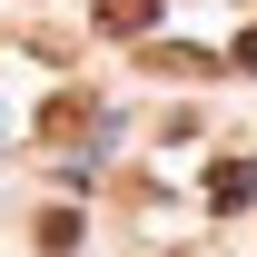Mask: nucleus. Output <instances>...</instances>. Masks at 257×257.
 <instances>
[{"label":"nucleus","instance_id":"obj_2","mask_svg":"<svg viewBox=\"0 0 257 257\" xmlns=\"http://www.w3.org/2000/svg\"><path fill=\"white\" fill-rule=\"evenodd\" d=\"M247 198H257V168L247 159H218V168H208V208H218V218H237Z\"/></svg>","mask_w":257,"mask_h":257},{"label":"nucleus","instance_id":"obj_5","mask_svg":"<svg viewBox=\"0 0 257 257\" xmlns=\"http://www.w3.org/2000/svg\"><path fill=\"white\" fill-rule=\"evenodd\" d=\"M227 60H237V69H257V30H237V50H227Z\"/></svg>","mask_w":257,"mask_h":257},{"label":"nucleus","instance_id":"obj_3","mask_svg":"<svg viewBox=\"0 0 257 257\" xmlns=\"http://www.w3.org/2000/svg\"><path fill=\"white\" fill-rule=\"evenodd\" d=\"M149 20H159V0H99V30L109 40H139Z\"/></svg>","mask_w":257,"mask_h":257},{"label":"nucleus","instance_id":"obj_1","mask_svg":"<svg viewBox=\"0 0 257 257\" xmlns=\"http://www.w3.org/2000/svg\"><path fill=\"white\" fill-rule=\"evenodd\" d=\"M89 128H99V99H89V89H69V99L40 109V139H50V149H79Z\"/></svg>","mask_w":257,"mask_h":257},{"label":"nucleus","instance_id":"obj_4","mask_svg":"<svg viewBox=\"0 0 257 257\" xmlns=\"http://www.w3.org/2000/svg\"><path fill=\"white\" fill-rule=\"evenodd\" d=\"M40 247H50V257L79 247V208H40Z\"/></svg>","mask_w":257,"mask_h":257}]
</instances>
